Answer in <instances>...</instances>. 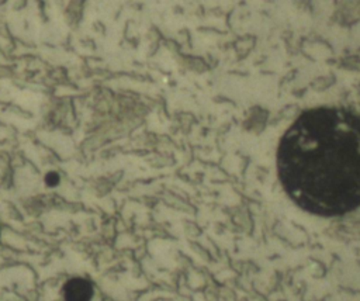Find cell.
<instances>
[{"mask_svg": "<svg viewBox=\"0 0 360 301\" xmlns=\"http://www.w3.org/2000/svg\"><path fill=\"white\" fill-rule=\"evenodd\" d=\"M277 172L308 212L338 217L360 207V117L339 107L302 113L280 139Z\"/></svg>", "mask_w": 360, "mask_h": 301, "instance_id": "obj_1", "label": "cell"}, {"mask_svg": "<svg viewBox=\"0 0 360 301\" xmlns=\"http://www.w3.org/2000/svg\"><path fill=\"white\" fill-rule=\"evenodd\" d=\"M62 293L65 301H90L93 297V286L86 278L73 277L65 283Z\"/></svg>", "mask_w": 360, "mask_h": 301, "instance_id": "obj_2", "label": "cell"}, {"mask_svg": "<svg viewBox=\"0 0 360 301\" xmlns=\"http://www.w3.org/2000/svg\"><path fill=\"white\" fill-rule=\"evenodd\" d=\"M45 183L49 186V187H55L58 183H59V174L56 172H49L46 176H45Z\"/></svg>", "mask_w": 360, "mask_h": 301, "instance_id": "obj_3", "label": "cell"}]
</instances>
